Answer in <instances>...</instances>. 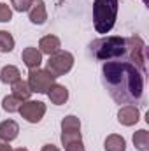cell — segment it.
Returning <instances> with one entry per match:
<instances>
[{
  "instance_id": "44dd1931",
  "label": "cell",
  "mask_w": 149,
  "mask_h": 151,
  "mask_svg": "<svg viewBox=\"0 0 149 151\" xmlns=\"http://www.w3.org/2000/svg\"><path fill=\"white\" fill-rule=\"evenodd\" d=\"M62 144L67 146V144H72L77 141H82V135H81V130L79 132H62Z\"/></svg>"
},
{
  "instance_id": "277c9868",
  "label": "cell",
  "mask_w": 149,
  "mask_h": 151,
  "mask_svg": "<svg viewBox=\"0 0 149 151\" xmlns=\"http://www.w3.org/2000/svg\"><path fill=\"white\" fill-rule=\"evenodd\" d=\"M54 76L46 69H32L28 72V86L32 93H47L49 88L54 84Z\"/></svg>"
},
{
  "instance_id": "7402d4cb",
  "label": "cell",
  "mask_w": 149,
  "mask_h": 151,
  "mask_svg": "<svg viewBox=\"0 0 149 151\" xmlns=\"http://www.w3.org/2000/svg\"><path fill=\"white\" fill-rule=\"evenodd\" d=\"M11 5H12L14 11H18V12H27V11H30V7L34 5V0H11Z\"/></svg>"
},
{
  "instance_id": "484cf974",
  "label": "cell",
  "mask_w": 149,
  "mask_h": 151,
  "mask_svg": "<svg viewBox=\"0 0 149 151\" xmlns=\"http://www.w3.org/2000/svg\"><path fill=\"white\" fill-rule=\"evenodd\" d=\"M0 151H12V148L9 146V142H0Z\"/></svg>"
},
{
  "instance_id": "ac0fdd59",
  "label": "cell",
  "mask_w": 149,
  "mask_h": 151,
  "mask_svg": "<svg viewBox=\"0 0 149 151\" xmlns=\"http://www.w3.org/2000/svg\"><path fill=\"white\" fill-rule=\"evenodd\" d=\"M81 130V121L74 114H69L62 119V132H79Z\"/></svg>"
},
{
  "instance_id": "7c38bea8",
  "label": "cell",
  "mask_w": 149,
  "mask_h": 151,
  "mask_svg": "<svg viewBox=\"0 0 149 151\" xmlns=\"http://www.w3.org/2000/svg\"><path fill=\"white\" fill-rule=\"evenodd\" d=\"M60 47H62V42H60V39L56 35H46V37H42L39 40V51L44 53V55L51 56V55L58 53Z\"/></svg>"
},
{
  "instance_id": "3957f363",
  "label": "cell",
  "mask_w": 149,
  "mask_h": 151,
  "mask_svg": "<svg viewBox=\"0 0 149 151\" xmlns=\"http://www.w3.org/2000/svg\"><path fill=\"white\" fill-rule=\"evenodd\" d=\"M117 0H95L93 2V21L98 34H109L117 18Z\"/></svg>"
},
{
  "instance_id": "603a6c76",
  "label": "cell",
  "mask_w": 149,
  "mask_h": 151,
  "mask_svg": "<svg viewBox=\"0 0 149 151\" xmlns=\"http://www.w3.org/2000/svg\"><path fill=\"white\" fill-rule=\"evenodd\" d=\"M12 19V11L7 4H0V23H7Z\"/></svg>"
},
{
  "instance_id": "52a82bcc",
  "label": "cell",
  "mask_w": 149,
  "mask_h": 151,
  "mask_svg": "<svg viewBox=\"0 0 149 151\" xmlns=\"http://www.w3.org/2000/svg\"><path fill=\"white\" fill-rule=\"evenodd\" d=\"M126 46H128L130 60L133 62V65H135L142 74H146V56H144L146 46H144V42L139 37H130V39H126Z\"/></svg>"
},
{
  "instance_id": "9a60e30c",
  "label": "cell",
  "mask_w": 149,
  "mask_h": 151,
  "mask_svg": "<svg viewBox=\"0 0 149 151\" xmlns=\"http://www.w3.org/2000/svg\"><path fill=\"white\" fill-rule=\"evenodd\" d=\"M104 148H105V151H126V141H125V137H121L117 134H111V135H107Z\"/></svg>"
},
{
  "instance_id": "4316f807",
  "label": "cell",
  "mask_w": 149,
  "mask_h": 151,
  "mask_svg": "<svg viewBox=\"0 0 149 151\" xmlns=\"http://www.w3.org/2000/svg\"><path fill=\"white\" fill-rule=\"evenodd\" d=\"M14 151H28L27 148H18V150H14Z\"/></svg>"
},
{
  "instance_id": "7a4b0ae2",
  "label": "cell",
  "mask_w": 149,
  "mask_h": 151,
  "mask_svg": "<svg viewBox=\"0 0 149 151\" xmlns=\"http://www.w3.org/2000/svg\"><path fill=\"white\" fill-rule=\"evenodd\" d=\"M90 51L97 60L109 62V60L125 56L128 51V46H126V39L123 37H104L93 40L90 46Z\"/></svg>"
},
{
  "instance_id": "e0dca14e",
  "label": "cell",
  "mask_w": 149,
  "mask_h": 151,
  "mask_svg": "<svg viewBox=\"0 0 149 151\" xmlns=\"http://www.w3.org/2000/svg\"><path fill=\"white\" fill-rule=\"evenodd\" d=\"M133 146L139 151L149 150V132L148 130H137L133 134Z\"/></svg>"
},
{
  "instance_id": "ffe728a7",
  "label": "cell",
  "mask_w": 149,
  "mask_h": 151,
  "mask_svg": "<svg viewBox=\"0 0 149 151\" xmlns=\"http://www.w3.org/2000/svg\"><path fill=\"white\" fill-rule=\"evenodd\" d=\"M14 49V37L5 32V30H0V53H11Z\"/></svg>"
},
{
  "instance_id": "d6986e66",
  "label": "cell",
  "mask_w": 149,
  "mask_h": 151,
  "mask_svg": "<svg viewBox=\"0 0 149 151\" xmlns=\"http://www.w3.org/2000/svg\"><path fill=\"white\" fill-rule=\"evenodd\" d=\"M21 104H23V102H21L18 97L7 95V97H4V100H2V109H4L5 113H16V111H19Z\"/></svg>"
},
{
  "instance_id": "83f0119b",
  "label": "cell",
  "mask_w": 149,
  "mask_h": 151,
  "mask_svg": "<svg viewBox=\"0 0 149 151\" xmlns=\"http://www.w3.org/2000/svg\"><path fill=\"white\" fill-rule=\"evenodd\" d=\"M142 2H144V4H149V0H142Z\"/></svg>"
},
{
  "instance_id": "6da1fadb",
  "label": "cell",
  "mask_w": 149,
  "mask_h": 151,
  "mask_svg": "<svg viewBox=\"0 0 149 151\" xmlns=\"http://www.w3.org/2000/svg\"><path fill=\"white\" fill-rule=\"evenodd\" d=\"M102 83L117 104L133 106L142 100L144 74L130 62H105L102 65Z\"/></svg>"
},
{
  "instance_id": "ba28073f",
  "label": "cell",
  "mask_w": 149,
  "mask_h": 151,
  "mask_svg": "<svg viewBox=\"0 0 149 151\" xmlns=\"http://www.w3.org/2000/svg\"><path fill=\"white\" fill-rule=\"evenodd\" d=\"M140 113H139V107L137 106H123L119 111H117V121L125 127H132L139 121Z\"/></svg>"
},
{
  "instance_id": "cb8c5ba5",
  "label": "cell",
  "mask_w": 149,
  "mask_h": 151,
  "mask_svg": "<svg viewBox=\"0 0 149 151\" xmlns=\"http://www.w3.org/2000/svg\"><path fill=\"white\" fill-rule=\"evenodd\" d=\"M65 151H86V150H84L82 141H77V142H72V144H67Z\"/></svg>"
},
{
  "instance_id": "5b68a950",
  "label": "cell",
  "mask_w": 149,
  "mask_h": 151,
  "mask_svg": "<svg viewBox=\"0 0 149 151\" xmlns=\"http://www.w3.org/2000/svg\"><path fill=\"white\" fill-rule=\"evenodd\" d=\"M74 67V56L72 53L69 51H58L54 55L49 56L47 60V69L54 77H60V76H65L67 72H70V69Z\"/></svg>"
},
{
  "instance_id": "8992f818",
  "label": "cell",
  "mask_w": 149,
  "mask_h": 151,
  "mask_svg": "<svg viewBox=\"0 0 149 151\" xmlns=\"http://www.w3.org/2000/svg\"><path fill=\"white\" fill-rule=\"evenodd\" d=\"M19 114L28 123H39L46 114V104L40 100H25L19 107Z\"/></svg>"
},
{
  "instance_id": "9c48e42d",
  "label": "cell",
  "mask_w": 149,
  "mask_h": 151,
  "mask_svg": "<svg viewBox=\"0 0 149 151\" xmlns=\"http://www.w3.org/2000/svg\"><path fill=\"white\" fill-rule=\"evenodd\" d=\"M21 60L30 70L32 69H39L40 63H42V53L37 47H25L23 53H21Z\"/></svg>"
},
{
  "instance_id": "8fae6325",
  "label": "cell",
  "mask_w": 149,
  "mask_h": 151,
  "mask_svg": "<svg viewBox=\"0 0 149 151\" xmlns=\"http://www.w3.org/2000/svg\"><path fill=\"white\" fill-rule=\"evenodd\" d=\"M28 18L34 25H44L46 19H47V11H46V4L42 0L34 2V5L30 7L28 11Z\"/></svg>"
},
{
  "instance_id": "30bf717a",
  "label": "cell",
  "mask_w": 149,
  "mask_h": 151,
  "mask_svg": "<svg viewBox=\"0 0 149 151\" xmlns=\"http://www.w3.org/2000/svg\"><path fill=\"white\" fill-rule=\"evenodd\" d=\"M19 134V125L14 119H5L0 123V139L4 142H11L18 137Z\"/></svg>"
},
{
  "instance_id": "4fadbf2b",
  "label": "cell",
  "mask_w": 149,
  "mask_h": 151,
  "mask_svg": "<svg viewBox=\"0 0 149 151\" xmlns=\"http://www.w3.org/2000/svg\"><path fill=\"white\" fill-rule=\"evenodd\" d=\"M47 97L49 100L54 104V106H63L67 100H69V90L63 86V84H53L47 91Z\"/></svg>"
},
{
  "instance_id": "5bb4252c",
  "label": "cell",
  "mask_w": 149,
  "mask_h": 151,
  "mask_svg": "<svg viewBox=\"0 0 149 151\" xmlns=\"http://www.w3.org/2000/svg\"><path fill=\"white\" fill-rule=\"evenodd\" d=\"M11 86H12V95H14V97H18L21 102H25V100H30L32 90H30V86H28V83H27V81H23V79H18V81H16V83H12Z\"/></svg>"
},
{
  "instance_id": "2e32d148",
  "label": "cell",
  "mask_w": 149,
  "mask_h": 151,
  "mask_svg": "<svg viewBox=\"0 0 149 151\" xmlns=\"http://www.w3.org/2000/svg\"><path fill=\"white\" fill-rule=\"evenodd\" d=\"M18 79H21V72H19L18 67H14V65H5V67L2 69V72H0V81H2V83L12 84V83H16Z\"/></svg>"
},
{
  "instance_id": "d4e9b609",
  "label": "cell",
  "mask_w": 149,
  "mask_h": 151,
  "mask_svg": "<svg viewBox=\"0 0 149 151\" xmlns=\"http://www.w3.org/2000/svg\"><path fill=\"white\" fill-rule=\"evenodd\" d=\"M40 151H60V150H58V148H56L54 144H44Z\"/></svg>"
}]
</instances>
